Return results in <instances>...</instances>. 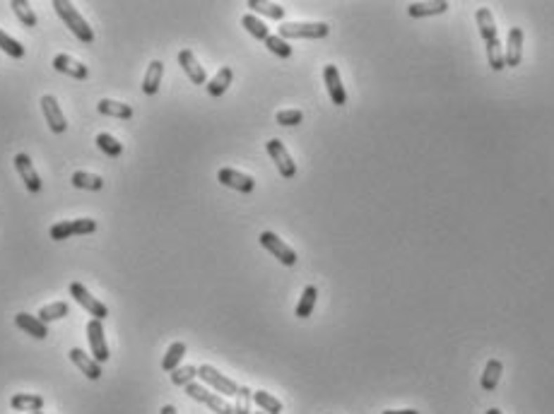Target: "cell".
Instances as JSON below:
<instances>
[{"instance_id":"cell-40","label":"cell","mask_w":554,"mask_h":414,"mask_svg":"<svg viewBox=\"0 0 554 414\" xmlns=\"http://www.w3.org/2000/svg\"><path fill=\"white\" fill-rule=\"evenodd\" d=\"M383 414H420V412H417V410H388Z\"/></svg>"},{"instance_id":"cell-2","label":"cell","mask_w":554,"mask_h":414,"mask_svg":"<svg viewBox=\"0 0 554 414\" xmlns=\"http://www.w3.org/2000/svg\"><path fill=\"white\" fill-rule=\"evenodd\" d=\"M53 8L56 13H58L60 20L65 22V27L75 34L77 39H80L82 44H92L94 41V32L92 27L87 25V20L77 13V8L72 3H67V0H53Z\"/></svg>"},{"instance_id":"cell-18","label":"cell","mask_w":554,"mask_h":414,"mask_svg":"<svg viewBox=\"0 0 554 414\" xmlns=\"http://www.w3.org/2000/svg\"><path fill=\"white\" fill-rule=\"evenodd\" d=\"M53 70L63 72V75H67V77H75V80H87V77H89L87 65H82L80 60L70 58L67 53L56 56V58H53Z\"/></svg>"},{"instance_id":"cell-41","label":"cell","mask_w":554,"mask_h":414,"mask_svg":"<svg viewBox=\"0 0 554 414\" xmlns=\"http://www.w3.org/2000/svg\"><path fill=\"white\" fill-rule=\"evenodd\" d=\"M160 414H179V412H176V407H174V405H164L160 410Z\"/></svg>"},{"instance_id":"cell-9","label":"cell","mask_w":554,"mask_h":414,"mask_svg":"<svg viewBox=\"0 0 554 414\" xmlns=\"http://www.w3.org/2000/svg\"><path fill=\"white\" fill-rule=\"evenodd\" d=\"M265 150H268L270 160L275 162L277 172H280L282 179H294L297 176V164L292 162L290 152H287V147L282 145V140H270V143H265Z\"/></svg>"},{"instance_id":"cell-35","label":"cell","mask_w":554,"mask_h":414,"mask_svg":"<svg viewBox=\"0 0 554 414\" xmlns=\"http://www.w3.org/2000/svg\"><path fill=\"white\" fill-rule=\"evenodd\" d=\"M265 46H268L270 53H275L277 58H290L292 56V46L282 37H277V34H270V37L265 39Z\"/></svg>"},{"instance_id":"cell-1","label":"cell","mask_w":554,"mask_h":414,"mask_svg":"<svg viewBox=\"0 0 554 414\" xmlns=\"http://www.w3.org/2000/svg\"><path fill=\"white\" fill-rule=\"evenodd\" d=\"M475 20H477L479 27V37H482L484 46H487V60L489 67L494 72H501L506 67L504 63V51H501V41L496 37V25H494V15H491L489 8H477L475 13Z\"/></svg>"},{"instance_id":"cell-32","label":"cell","mask_w":554,"mask_h":414,"mask_svg":"<svg viewBox=\"0 0 554 414\" xmlns=\"http://www.w3.org/2000/svg\"><path fill=\"white\" fill-rule=\"evenodd\" d=\"M10 8H13L17 20H20L25 27H37V15H34L32 5L27 3V0H10Z\"/></svg>"},{"instance_id":"cell-12","label":"cell","mask_w":554,"mask_h":414,"mask_svg":"<svg viewBox=\"0 0 554 414\" xmlns=\"http://www.w3.org/2000/svg\"><path fill=\"white\" fill-rule=\"evenodd\" d=\"M217 181L222 186H227V188L239 190V193H251L253 188H256V181H253V176L241 174V172H236V169H219Z\"/></svg>"},{"instance_id":"cell-39","label":"cell","mask_w":554,"mask_h":414,"mask_svg":"<svg viewBox=\"0 0 554 414\" xmlns=\"http://www.w3.org/2000/svg\"><path fill=\"white\" fill-rule=\"evenodd\" d=\"M302 121H304V113L299 111V109H285V111H277V113H275V123H277V126L292 128V126H299Z\"/></svg>"},{"instance_id":"cell-13","label":"cell","mask_w":554,"mask_h":414,"mask_svg":"<svg viewBox=\"0 0 554 414\" xmlns=\"http://www.w3.org/2000/svg\"><path fill=\"white\" fill-rule=\"evenodd\" d=\"M15 169L17 174H20V179L25 181V188L30 193H39L41 190V179H39L37 169H34V164L30 157L25 155V152H20V155H15Z\"/></svg>"},{"instance_id":"cell-7","label":"cell","mask_w":554,"mask_h":414,"mask_svg":"<svg viewBox=\"0 0 554 414\" xmlns=\"http://www.w3.org/2000/svg\"><path fill=\"white\" fill-rule=\"evenodd\" d=\"M70 297L75 299V302L80 304L94 321L109 318V309H106V306L101 304L99 299H94L92 294H89V289L84 285H80V282H72V285H70Z\"/></svg>"},{"instance_id":"cell-37","label":"cell","mask_w":554,"mask_h":414,"mask_svg":"<svg viewBox=\"0 0 554 414\" xmlns=\"http://www.w3.org/2000/svg\"><path fill=\"white\" fill-rule=\"evenodd\" d=\"M195 376H198V366H179L176 371H172V383L179 385V388H186L188 383H193Z\"/></svg>"},{"instance_id":"cell-43","label":"cell","mask_w":554,"mask_h":414,"mask_svg":"<svg viewBox=\"0 0 554 414\" xmlns=\"http://www.w3.org/2000/svg\"><path fill=\"white\" fill-rule=\"evenodd\" d=\"M253 414H265V412H253Z\"/></svg>"},{"instance_id":"cell-14","label":"cell","mask_w":554,"mask_h":414,"mask_svg":"<svg viewBox=\"0 0 554 414\" xmlns=\"http://www.w3.org/2000/svg\"><path fill=\"white\" fill-rule=\"evenodd\" d=\"M323 80H326L328 96H330L333 104H335V106L347 104V92H344V87H342L340 70H337V65H326L323 67Z\"/></svg>"},{"instance_id":"cell-26","label":"cell","mask_w":554,"mask_h":414,"mask_svg":"<svg viewBox=\"0 0 554 414\" xmlns=\"http://www.w3.org/2000/svg\"><path fill=\"white\" fill-rule=\"evenodd\" d=\"M70 183L80 190H101L104 188V179L89 172H75L70 176Z\"/></svg>"},{"instance_id":"cell-28","label":"cell","mask_w":554,"mask_h":414,"mask_svg":"<svg viewBox=\"0 0 554 414\" xmlns=\"http://www.w3.org/2000/svg\"><path fill=\"white\" fill-rule=\"evenodd\" d=\"M248 8L253 10V13L263 15V17H270V20H285V8L277 3H263V0H248Z\"/></svg>"},{"instance_id":"cell-11","label":"cell","mask_w":554,"mask_h":414,"mask_svg":"<svg viewBox=\"0 0 554 414\" xmlns=\"http://www.w3.org/2000/svg\"><path fill=\"white\" fill-rule=\"evenodd\" d=\"M41 111H44V118H46L51 133H58V135L65 133V130H67V121H65L63 111H60L58 101H56V96H51V94H44V96H41Z\"/></svg>"},{"instance_id":"cell-19","label":"cell","mask_w":554,"mask_h":414,"mask_svg":"<svg viewBox=\"0 0 554 414\" xmlns=\"http://www.w3.org/2000/svg\"><path fill=\"white\" fill-rule=\"evenodd\" d=\"M15 325L20 328V330H25L27 335H32V337L37 339H46L49 337V325L46 323H41L39 318H34L30 313H17L15 316Z\"/></svg>"},{"instance_id":"cell-15","label":"cell","mask_w":554,"mask_h":414,"mask_svg":"<svg viewBox=\"0 0 554 414\" xmlns=\"http://www.w3.org/2000/svg\"><path fill=\"white\" fill-rule=\"evenodd\" d=\"M523 58V30L521 27H511L504 48V63L506 67H518Z\"/></svg>"},{"instance_id":"cell-20","label":"cell","mask_w":554,"mask_h":414,"mask_svg":"<svg viewBox=\"0 0 554 414\" xmlns=\"http://www.w3.org/2000/svg\"><path fill=\"white\" fill-rule=\"evenodd\" d=\"M231 80H234V70H231L229 65H224V67H219L217 70V75L212 77L210 82L205 84V89H207V94L210 96H214V99H217V96H222L224 92H227L229 89V84H231Z\"/></svg>"},{"instance_id":"cell-36","label":"cell","mask_w":554,"mask_h":414,"mask_svg":"<svg viewBox=\"0 0 554 414\" xmlns=\"http://www.w3.org/2000/svg\"><path fill=\"white\" fill-rule=\"evenodd\" d=\"M0 51H5V53L13 56V58H25V46H22L17 39L8 37L3 30H0Z\"/></svg>"},{"instance_id":"cell-16","label":"cell","mask_w":554,"mask_h":414,"mask_svg":"<svg viewBox=\"0 0 554 414\" xmlns=\"http://www.w3.org/2000/svg\"><path fill=\"white\" fill-rule=\"evenodd\" d=\"M67 356H70L72 364L80 368V371L89 378V381H99V378H101V364H99L97 359H94L92 354L82 351L80 347H72V349H70V354H67Z\"/></svg>"},{"instance_id":"cell-33","label":"cell","mask_w":554,"mask_h":414,"mask_svg":"<svg viewBox=\"0 0 554 414\" xmlns=\"http://www.w3.org/2000/svg\"><path fill=\"white\" fill-rule=\"evenodd\" d=\"M67 304L65 302H56V304H49V306H44L41 311H39V321L41 323H53V321H60V318H65L67 316Z\"/></svg>"},{"instance_id":"cell-24","label":"cell","mask_w":554,"mask_h":414,"mask_svg":"<svg viewBox=\"0 0 554 414\" xmlns=\"http://www.w3.org/2000/svg\"><path fill=\"white\" fill-rule=\"evenodd\" d=\"M97 111L101 116H114V118H123V121L133 118L131 104H121V101H114V99H101L97 104Z\"/></svg>"},{"instance_id":"cell-4","label":"cell","mask_w":554,"mask_h":414,"mask_svg":"<svg viewBox=\"0 0 554 414\" xmlns=\"http://www.w3.org/2000/svg\"><path fill=\"white\" fill-rule=\"evenodd\" d=\"M97 229V222L94 219H65V222H58L51 226L49 236L53 241H65L70 239V236H84V234H92V231Z\"/></svg>"},{"instance_id":"cell-42","label":"cell","mask_w":554,"mask_h":414,"mask_svg":"<svg viewBox=\"0 0 554 414\" xmlns=\"http://www.w3.org/2000/svg\"><path fill=\"white\" fill-rule=\"evenodd\" d=\"M487 414H501V410H496V407H491V410H487Z\"/></svg>"},{"instance_id":"cell-29","label":"cell","mask_w":554,"mask_h":414,"mask_svg":"<svg viewBox=\"0 0 554 414\" xmlns=\"http://www.w3.org/2000/svg\"><path fill=\"white\" fill-rule=\"evenodd\" d=\"M241 27L251 34L253 39H258V41H265V39L270 37V30L265 27V22L263 20H258L256 15H244L241 17Z\"/></svg>"},{"instance_id":"cell-3","label":"cell","mask_w":554,"mask_h":414,"mask_svg":"<svg viewBox=\"0 0 554 414\" xmlns=\"http://www.w3.org/2000/svg\"><path fill=\"white\" fill-rule=\"evenodd\" d=\"M330 27L326 22H282L277 37L287 39H326Z\"/></svg>"},{"instance_id":"cell-5","label":"cell","mask_w":554,"mask_h":414,"mask_svg":"<svg viewBox=\"0 0 554 414\" xmlns=\"http://www.w3.org/2000/svg\"><path fill=\"white\" fill-rule=\"evenodd\" d=\"M186 395L193 398L198 402H202L205 407H210L214 414H234V405H229L222 395H214L205 385H198V383H188L186 385Z\"/></svg>"},{"instance_id":"cell-30","label":"cell","mask_w":554,"mask_h":414,"mask_svg":"<svg viewBox=\"0 0 554 414\" xmlns=\"http://www.w3.org/2000/svg\"><path fill=\"white\" fill-rule=\"evenodd\" d=\"M183 354H186V342H174L172 347L167 349V354H164L162 368H164L167 373L176 371L179 364H181V359H183Z\"/></svg>"},{"instance_id":"cell-21","label":"cell","mask_w":554,"mask_h":414,"mask_svg":"<svg viewBox=\"0 0 554 414\" xmlns=\"http://www.w3.org/2000/svg\"><path fill=\"white\" fill-rule=\"evenodd\" d=\"M162 77H164V63H162V60H152V63L147 65V72H145L143 92H145L147 96H152V94L160 92Z\"/></svg>"},{"instance_id":"cell-8","label":"cell","mask_w":554,"mask_h":414,"mask_svg":"<svg viewBox=\"0 0 554 414\" xmlns=\"http://www.w3.org/2000/svg\"><path fill=\"white\" fill-rule=\"evenodd\" d=\"M258 241H261V246L265 248V251L273 253V258L280 260L282 265H287V268L297 265V253H294L292 248L280 239V236L273 234V231H263V234L258 236Z\"/></svg>"},{"instance_id":"cell-23","label":"cell","mask_w":554,"mask_h":414,"mask_svg":"<svg viewBox=\"0 0 554 414\" xmlns=\"http://www.w3.org/2000/svg\"><path fill=\"white\" fill-rule=\"evenodd\" d=\"M10 407H13L15 412H41L44 410V398L41 395H32V393H20V395H13V400H10Z\"/></svg>"},{"instance_id":"cell-6","label":"cell","mask_w":554,"mask_h":414,"mask_svg":"<svg viewBox=\"0 0 554 414\" xmlns=\"http://www.w3.org/2000/svg\"><path fill=\"white\" fill-rule=\"evenodd\" d=\"M198 378L205 385H212V388L217 390V393H222L224 398H236V393H239V385L231 381V378L224 376V373H219L217 368L210 364L198 366Z\"/></svg>"},{"instance_id":"cell-27","label":"cell","mask_w":554,"mask_h":414,"mask_svg":"<svg viewBox=\"0 0 554 414\" xmlns=\"http://www.w3.org/2000/svg\"><path fill=\"white\" fill-rule=\"evenodd\" d=\"M316 299H318V289H316L314 285H309L307 289L302 292V299H299V304H297V311H294V316L297 318H309L311 313H314V306H316Z\"/></svg>"},{"instance_id":"cell-34","label":"cell","mask_w":554,"mask_h":414,"mask_svg":"<svg viewBox=\"0 0 554 414\" xmlns=\"http://www.w3.org/2000/svg\"><path fill=\"white\" fill-rule=\"evenodd\" d=\"M97 147L101 152H104L106 157H121L123 155V145L118 143L114 135L109 133H99L97 135Z\"/></svg>"},{"instance_id":"cell-17","label":"cell","mask_w":554,"mask_h":414,"mask_svg":"<svg viewBox=\"0 0 554 414\" xmlns=\"http://www.w3.org/2000/svg\"><path fill=\"white\" fill-rule=\"evenodd\" d=\"M179 65L183 67V72L188 75V80L193 84H207V72H205V67L198 63L193 51H188V48L179 51Z\"/></svg>"},{"instance_id":"cell-25","label":"cell","mask_w":554,"mask_h":414,"mask_svg":"<svg viewBox=\"0 0 554 414\" xmlns=\"http://www.w3.org/2000/svg\"><path fill=\"white\" fill-rule=\"evenodd\" d=\"M501 373H504V366H501L499 359H489L487 366H484V373H482V390L484 393H491V390H496V385L501 381Z\"/></svg>"},{"instance_id":"cell-38","label":"cell","mask_w":554,"mask_h":414,"mask_svg":"<svg viewBox=\"0 0 554 414\" xmlns=\"http://www.w3.org/2000/svg\"><path fill=\"white\" fill-rule=\"evenodd\" d=\"M251 402H253V390L246 385H239V393H236V405L234 414H251Z\"/></svg>"},{"instance_id":"cell-10","label":"cell","mask_w":554,"mask_h":414,"mask_svg":"<svg viewBox=\"0 0 554 414\" xmlns=\"http://www.w3.org/2000/svg\"><path fill=\"white\" fill-rule=\"evenodd\" d=\"M87 339H89V349H92V356L99 361V364H106L109 361V344H106L104 337V325L101 321H89L87 323Z\"/></svg>"},{"instance_id":"cell-22","label":"cell","mask_w":554,"mask_h":414,"mask_svg":"<svg viewBox=\"0 0 554 414\" xmlns=\"http://www.w3.org/2000/svg\"><path fill=\"white\" fill-rule=\"evenodd\" d=\"M449 10V3L446 0H434V3H410L408 5V15L420 20V17H432V15H444Z\"/></svg>"},{"instance_id":"cell-31","label":"cell","mask_w":554,"mask_h":414,"mask_svg":"<svg viewBox=\"0 0 554 414\" xmlns=\"http://www.w3.org/2000/svg\"><path fill=\"white\" fill-rule=\"evenodd\" d=\"M253 402L261 407V412L265 414H280L282 412V402L275 398V395L265 393V390H253Z\"/></svg>"},{"instance_id":"cell-44","label":"cell","mask_w":554,"mask_h":414,"mask_svg":"<svg viewBox=\"0 0 554 414\" xmlns=\"http://www.w3.org/2000/svg\"><path fill=\"white\" fill-rule=\"evenodd\" d=\"M32 414H44V412H32Z\"/></svg>"}]
</instances>
